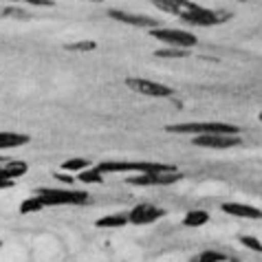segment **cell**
Instances as JSON below:
<instances>
[{"label":"cell","instance_id":"6da1fadb","mask_svg":"<svg viewBox=\"0 0 262 262\" xmlns=\"http://www.w3.org/2000/svg\"><path fill=\"white\" fill-rule=\"evenodd\" d=\"M157 9H161L165 13H172V16L181 18L183 23L192 25V27H216L229 20L227 11H214L207 9V7H201L192 3V0H150Z\"/></svg>","mask_w":262,"mask_h":262},{"label":"cell","instance_id":"7a4b0ae2","mask_svg":"<svg viewBox=\"0 0 262 262\" xmlns=\"http://www.w3.org/2000/svg\"><path fill=\"white\" fill-rule=\"evenodd\" d=\"M101 174H119V172H139V174H167L179 172L174 165L155 163V161H104L97 165Z\"/></svg>","mask_w":262,"mask_h":262},{"label":"cell","instance_id":"3957f363","mask_svg":"<svg viewBox=\"0 0 262 262\" xmlns=\"http://www.w3.org/2000/svg\"><path fill=\"white\" fill-rule=\"evenodd\" d=\"M167 133L177 135H240L238 126L225 121H187V123H177V126H167Z\"/></svg>","mask_w":262,"mask_h":262},{"label":"cell","instance_id":"277c9868","mask_svg":"<svg viewBox=\"0 0 262 262\" xmlns=\"http://www.w3.org/2000/svg\"><path fill=\"white\" fill-rule=\"evenodd\" d=\"M35 196L45 203V207H57V205H86L91 201L89 192L79 190H47L40 187Z\"/></svg>","mask_w":262,"mask_h":262},{"label":"cell","instance_id":"5b68a950","mask_svg":"<svg viewBox=\"0 0 262 262\" xmlns=\"http://www.w3.org/2000/svg\"><path fill=\"white\" fill-rule=\"evenodd\" d=\"M150 35L157 40L165 42V45H170L174 49H192L199 45V38H196L194 33H187V31H181V29H150Z\"/></svg>","mask_w":262,"mask_h":262},{"label":"cell","instance_id":"8992f818","mask_svg":"<svg viewBox=\"0 0 262 262\" xmlns=\"http://www.w3.org/2000/svg\"><path fill=\"white\" fill-rule=\"evenodd\" d=\"M126 86L130 91L141 93V95H148V97H172L174 95V91L170 86L152 82V79H145V77H128Z\"/></svg>","mask_w":262,"mask_h":262},{"label":"cell","instance_id":"52a82bcc","mask_svg":"<svg viewBox=\"0 0 262 262\" xmlns=\"http://www.w3.org/2000/svg\"><path fill=\"white\" fill-rule=\"evenodd\" d=\"M163 216H165V209L157 207V205H150V203H139V205H135L128 212V221L139 227V225L157 223L159 218H163Z\"/></svg>","mask_w":262,"mask_h":262},{"label":"cell","instance_id":"ba28073f","mask_svg":"<svg viewBox=\"0 0 262 262\" xmlns=\"http://www.w3.org/2000/svg\"><path fill=\"white\" fill-rule=\"evenodd\" d=\"M194 145L201 148H214V150H227L240 145V135H199L196 139H192Z\"/></svg>","mask_w":262,"mask_h":262},{"label":"cell","instance_id":"9c48e42d","mask_svg":"<svg viewBox=\"0 0 262 262\" xmlns=\"http://www.w3.org/2000/svg\"><path fill=\"white\" fill-rule=\"evenodd\" d=\"M183 179L181 172H167V174H139V177H128V185H172Z\"/></svg>","mask_w":262,"mask_h":262},{"label":"cell","instance_id":"30bf717a","mask_svg":"<svg viewBox=\"0 0 262 262\" xmlns=\"http://www.w3.org/2000/svg\"><path fill=\"white\" fill-rule=\"evenodd\" d=\"M108 16L117 23H126L130 27H145V29H157L159 23L150 16H143V13H128V11H121V9H108Z\"/></svg>","mask_w":262,"mask_h":262},{"label":"cell","instance_id":"8fae6325","mask_svg":"<svg viewBox=\"0 0 262 262\" xmlns=\"http://www.w3.org/2000/svg\"><path fill=\"white\" fill-rule=\"evenodd\" d=\"M221 209L229 216L249 218V221H258V218H262V209L253 207V205H243V203H223Z\"/></svg>","mask_w":262,"mask_h":262},{"label":"cell","instance_id":"7c38bea8","mask_svg":"<svg viewBox=\"0 0 262 262\" xmlns=\"http://www.w3.org/2000/svg\"><path fill=\"white\" fill-rule=\"evenodd\" d=\"M29 170V165L25 161H5V163H0V181H16L20 179L23 174H27Z\"/></svg>","mask_w":262,"mask_h":262},{"label":"cell","instance_id":"4fadbf2b","mask_svg":"<svg viewBox=\"0 0 262 262\" xmlns=\"http://www.w3.org/2000/svg\"><path fill=\"white\" fill-rule=\"evenodd\" d=\"M31 141V137L25 133H0V150H11V148H20Z\"/></svg>","mask_w":262,"mask_h":262},{"label":"cell","instance_id":"5bb4252c","mask_svg":"<svg viewBox=\"0 0 262 262\" xmlns=\"http://www.w3.org/2000/svg\"><path fill=\"white\" fill-rule=\"evenodd\" d=\"M207 221H209V214L205 209H192L183 218V227H203Z\"/></svg>","mask_w":262,"mask_h":262},{"label":"cell","instance_id":"9a60e30c","mask_svg":"<svg viewBox=\"0 0 262 262\" xmlns=\"http://www.w3.org/2000/svg\"><path fill=\"white\" fill-rule=\"evenodd\" d=\"M130 221H128V214H111V216H104V218H97V227H126Z\"/></svg>","mask_w":262,"mask_h":262},{"label":"cell","instance_id":"2e32d148","mask_svg":"<svg viewBox=\"0 0 262 262\" xmlns=\"http://www.w3.org/2000/svg\"><path fill=\"white\" fill-rule=\"evenodd\" d=\"M89 165H91L89 159L75 157V159H69V161H64L62 163V170H67V172H84V170H89Z\"/></svg>","mask_w":262,"mask_h":262},{"label":"cell","instance_id":"e0dca14e","mask_svg":"<svg viewBox=\"0 0 262 262\" xmlns=\"http://www.w3.org/2000/svg\"><path fill=\"white\" fill-rule=\"evenodd\" d=\"M82 183H86V185H99L101 181H104V174H101L97 167H89V170H84V172H79V177H77Z\"/></svg>","mask_w":262,"mask_h":262},{"label":"cell","instance_id":"ac0fdd59","mask_svg":"<svg viewBox=\"0 0 262 262\" xmlns=\"http://www.w3.org/2000/svg\"><path fill=\"white\" fill-rule=\"evenodd\" d=\"M192 262H234L229 256H225V253L221 251H214V249H209V251H203L201 256H196Z\"/></svg>","mask_w":262,"mask_h":262},{"label":"cell","instance_id":"d6986e66","mask_svg":"<svg viewBox=\"0 0 262 262\" xmlns=\"http://www.w3.org/2000/svg\"><path fill=\"white\" fill-rule=\"evenodd\" d=\"M40 209H45V203H42L38 196H31V199H27L20 203V214L27 216V214H33V212H40Z\"/></svg>","mask_w":262,"mask_h":262},{"label":"cell","instance_id":"ffe728a7","mask_svg":"<svg viewBox=\"0 0 262 262\" xmlns=\"http://www.w3.org/2000/svg\"><path fill=\"white\" fill-rule=\"evenodd\" d=\"M97 49V42L93 40H79V42H73V45H67V51H75V53H89V51H95Z\"/></svg>","mask_w":262,"mask_h":262},{"label":"cell","instance_id":"44dd1931","mask_svg":"<svg viewBox=\"0 0 262 262\" xmlns=\"http://www.w3.org/2000/svg\"><path fill=\"white\" fill-rule=\"evenodd\" d=\"M155 55L157 57H187L190 55V51H185V49H161V51H155Z\"/></svg>","mask_w":262,"mask_h":262},{"label":"cell","instance_id":"7402d4cb","mask_svg":"<svg viewBox=\"0 0 262 262\" xmlns=\"http://www.w3.org/2000/svg\"><path fill=\"white\" fill-rule=\"evenodd\" d=\"M240 243H243L247 249L256 251V253H262V243L256 238V236H240Z\"/></svg>","mask_w":262,"mask_h":262},{"label":"cell","instance_id":"603a6c76","mask_svg":"<svg viewBox=\"0 0 262 262\" xmlns=\"http://www.w3.org/2000/svg\"><path fill=\"white\" fill-rule=\"evenodd\" d=\"M0 16L25 20V18H29V13H27V11H23V9H13V7H3V9H0Z\"/></svg>","mask_w":262,"mask_h":262},{"label":"cell","instance_id":"cb8c5ba5","mask_svg":"<svg viewBox=\"0 0 262 262\" xmlns=\"http://www.w3.org/2000/svg\"><path fill=\"white\" fill-rule=\"evenodd\" d=\"M7 3H31V5H38V7H53L51 0H7Z\"/></svg>","mask_w":262,"mask_h":262},{"label":"cell","instance_id":"d4e9b609","mask_svg":"<svg viewBox=\"0 0 262 262\" xmlns=\"http://www.w3.org/2000/svg\"><path fill=\"white\" fill-rule=\"evenodd\" d=\"M55 179H57V181H64V183H69V185L73 183V179L69 177V174H60V172H57V174H55Z\"/></svg>","mask_w":262,"mask_h":262},{"label":"cell","instance_id":"484cf974","mask_svg":"<svg viewBox=\"0 0 262 262\" xmlns=\"http://www.w3.org/2000/svg\"><path fill=\"white\" fill-rule=\"evenodd\" d=\"M13 183L11 181H0V190H7V187H11Z\"/></svg>","mask_w":262,"mask_h":262},{"label":"cell","instance_id":"4316f807","mask_svg":"<svg viewBox=\"0 0 262 262\" xmlns=\"http://www.w3.org/2000/svg\"><path fill=\"white\" fill-rule=\"evenodd\" d=\"M5 161H7V159H5V157H0V163H5Z\"/></svg>","mask_w":262,"mask_h":262},{"label":"cell","instance_id":"83f0119b","mask_svg":"<svg viewBox=\"0 0 262 262\" xmlns=\"http://www.w3.org/2000/svg\"><path fill=\"white\" fill-rule=\"evenodd\" d=\"M91 3H101V0H91Z\"/></svg>","mask_w":262,"mask_h":262},{"label":"cell","instance_id":"f1b7e54d","mask_svg":"<svg viewBox=\"0 0 262 262\" xmlns=\"http://www.w3.org/2000/svg\"><path fill=\"white\" fill-rule=\"evenodd\" d=\"M260 121H262V113H260Z\"/></svg>","mask_w":262,"mask_h":262},{"label":"cell","instance_id":"f546056e","mask_svg":"<svg viewBox=\"0 0 262 262\" xmlns=\"http://www.w3.org/2000/svg\"><path fill=\"white\" fill-rule=\"evenodd\" d=\"M0 245H3V243H0Z\"/></svg>","mask_w":262,"mask_h":262}]
</instances>
